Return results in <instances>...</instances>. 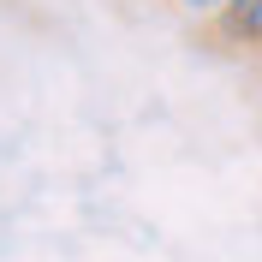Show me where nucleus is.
Returning a JSON list of instances; mask_svg holds the SVG:
<instances>
[{
	"mask_svg": "<svg viewBox=\"0 0 262 262\" xmlns=\"http://www.w3.org/2000/svg\"><path fill=\"white\" fill-rule=\"evenodd\" d=\"M203 30H209L214 48H232V54L262 60V0H238L232 12H221L214 24H203Z\"/></svg>",
	"mask_w": 262,
	"mask_h": 262,
	"instance_id": "f257e3e1",
	"label": "nucleus"
},
{
	"mask_svg": "<svg viewBox=\"0 0 262 262\" xmlns=\"http://www.w3.org/2000/svg\"><path fill=\"white\" fill-rule=\"evenodd\" d=\"M173 6H179L185 18H196V24H214V18H221V12H232L238 0H173Z\"/></svg>",
	"mask_w": 262,
	"mask_h": 262,
	"instance_id": "f03ea898",
	"label": "nucleus"
}]
</instances>
